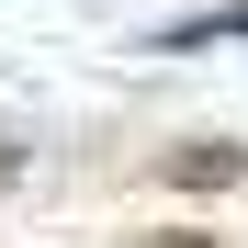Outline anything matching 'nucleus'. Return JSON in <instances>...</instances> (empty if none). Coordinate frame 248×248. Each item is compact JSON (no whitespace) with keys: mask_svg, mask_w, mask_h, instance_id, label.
Instances as JSON below:
<instances>
[{"mask_svg":"<svg viewBox=\"0 0 248 248\" xmlns=\"http://www.w3.org/2000/svg\"><path fill=\"white\" fill-rule=\"evenodd\" d=\"M113 248H215V237H192V226H181V237H113Z\"/></svg>","mask_w":248,"mask_h":248,"instance_id":"f03ea898","label":"nucleus"},{"mask_svg":"<svg viewBox=\"0 0 248 248\" xmlns=\"http://www.w3.org/2000/svg\"><path fill=\"white\" fill-rule=\"evenodd\" d=\"M248 170V147H170V181L181 192H215V181H237Z\"/></svg>","mask_w":248,"mask_h":248,"instance_id":"f257e3e1","label":"nucleus"},{"mask_svg":"<svg viewBox=\"0 0 248 248\" xmlns=\"http://www.w3.org/2000/svg\"><path fill=\"white\" fill-rule=\"evenodd\" d=\"M12 170H23V147H12V136H0V181H12Z\"/></svg>","mask_w":248,"mask_h":248,"instance_id":"7ed1b4c3","label":"nucleus"},{"mask_svg":"<svg viewBox=\"0 0 248 248\" xmlns=\"http://www.w3.org/2000/svg\"><path fill=\"white\" fill-rule=\"evenodd\" d=\"M226 12H248V0H226Z\"/></svg>","mask_w":248,"mask_h":248,"instance_id":"20e7f679","label":"nucleus"}]
</instances>
